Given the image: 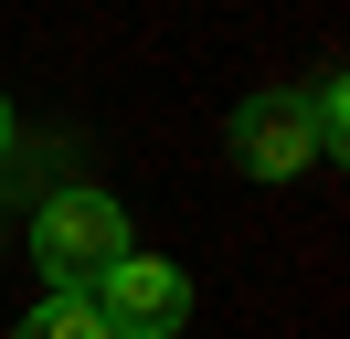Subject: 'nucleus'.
Listing matches in <instances>:
<instances>
[{
  "mask_svg": "<svg viewBox=\"0 0 350 339\" xmlns=\"http://www.w3.org/2000/svg\"><path fill=\"white\" fill-rule=\"evenodd\" d=\"M85 297H96V318H107V339H180L191 329V275H180L170 254H117Z\"/></svg>",
  "mask_w": 350,
  "mask_h": 339,
  "instance_id": "obj_3",
  "label": "nucleus"
},
{
  "mask_svg": "<svg viewBox=\"0 0 350 339\" xmlns=\"http://www.w3.org/2000/svg\"><path fill=\"white\" fill-rule=\"evenodd\" d=\"M22 159V117H11V96H0V170Z\"/></svg>",
  "mask_w": 350,
  "mask_h": 339,
  "instance_id": "obj_6",
  "label": "nucleus"
},
{
  "mask_svg": "<svg viewBox=\"0 0 350 339\" xmlns=\"http://www.w3.org/2000/svg\"><path fill=\"white\" fill-rule=\"evenodd\" d=\"M223 159H234L244 180H308V170H319V127H308L297 85H265V96H244L234 117H223Z\"/></svg>",
  "mask_w": 350,
  "mask_h": 339,
  "instance_id": "obj_2",
  "label": "nucleus"
},
{
  "mask_svg": "<svg viewBox=\"0 0 350 339\" xmlns=\"http://www.w3.org/2000/svg\"><path fill=\"white\" fill-rule=\"evenodd\" d=\"M117 254H138L128 202H117V191H96V180H53L43 212H32V265H43V297H85Z\"/></svg>",
  "mask_w": 350,
  "mask_h": 339,
  "instance_id": "obj_1",
  "label": "nucleus"
},
{
  "mask_svg": "<svg viewBox=\"0 0 350 339\" xmlns=\"http://www.w3.org/2000/svg\"><path fill=\"white\" fill-rule=\"evenodd\" d=\"M11 339H107V318H96V297H43Z\"/></svg>",
  "mask_w": 350,
  "mask_h": 339,
  "instance_id": "obj_5",
  "label": "nucleus"
},
{
  "mask_svg": "<svg viewBox=\"0 0 350 339\" xmlns=\"http://www.w3.org/2000/svg\"><path fill=\"white\" fill-rule=\"evenodd\" d=\"M297 106H308V127H319V159H340V138H350V74H308Z\"/></svg>",
  "mask_w": 350,
  "mask_h": 339,
  "instance_id": "obj_4",
  "label": "nucleus"
}]
</instances>
